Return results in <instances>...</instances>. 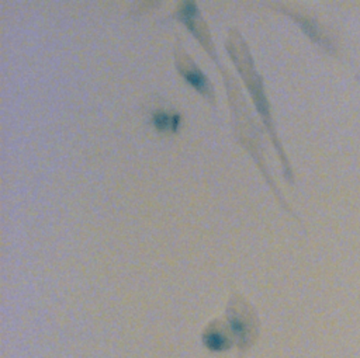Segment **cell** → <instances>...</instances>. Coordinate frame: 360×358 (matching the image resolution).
<instances>
[{
    "label": "cell",
    "mask_w": 360,
    "mask_h": 358,
    "mask_svg": "<svg viewBox=\"0 0 360 358\" xmlns=\"http://www.w3.org/2000/svg\"><path fill=\"white\" fill-rule=\"evenodd\" d=\"M174 17L195 37V39L207 51V53L211 56V59L215 60V63H217V66H218V69L222 74L226 91H228V98H229V104H231V110H232V118H233L235 136H236L238 142L245 147V150L249 152V154L252 156V159L255 160L257 167L260 168V171L264 175L267 184L271 187L273 192L277 195L278 202L288 211L287 205L284 204L283 197L278 194L277 187H276L271 175L269 174V171L266 168L263 149H262L260 129L256 126L255 121L252 119V117L249 114V110L245 107L243 95L240 94V90H239L238 84L235 83L232 76L226 70H224L222 65L218 60L217 51L214 48L210 29H208L205 21H204V18L200 13V8H198L197 3L190 1V0L180 1L177 4Z\"/></svg>",
    "instance_id": "obj_1"
},
{
    "label": "cell",
    "mask_w": 360,
    "mask_h": 358,
    "mask_svg": "<svg viewBox=\"0 0 360 358\" xmlns=\"http://www.w3.org/2000/svg\"><path fill=\"white\" fill-rule=\"evenodd\" d=\"M226 52L231 58V60L233 62V65L238 69L239 76L242 77L250 97L253 101V105L273 142V146L281 160V166H283V174L285 177V180L288 183H292V171L290 167V163L284 154V150L281 147V143L277 138L276 133V126H274V121L271 117V110H270V102L266 97V91H264V84L262 80V76L259 74V72L256 70L253 58L250 55V49L245 41V38L240 35V32L238 29H231L226 38V44H225Z\"/></svg>",
    "instance_id": "obj_2"
},
{
    "label": "cell",
    "mask_w": 360,
    "mask_h": 358,
    "mask_svg": "<svg viewBox=\"0 0 360 358\" xmlns=\"http://www.w3.org/2000/svg\"><path fill=\"white\" fill-rule=\"evenodd\" d=\"M225 323L232 334L239 357L248 352L257 341L260 326L252 305L239 293L232 292L226 309Z\"/></svg>",
    "instance_id": "obj_3"
},
{
    "label": "cell",
    "mask_w": 360,
    "mask_h": 358,
    "mask_svg": "<svg viewBox=\"0 0 360 358\" xmlns=\"http://www.w3.org/2000/svg\"><path fill=\"white\" fill-rule=\"evenodd\" d=\"M174 63L179 74L183 80L201 97H204L210 104L215 105V93L211 81L205 76V73L197 66V63L188 56L184 48L177 42L174 48Z\"/></svg>",
    "instance_id": "obj_4"
},
{
    "label": "cell",
    "mask_w": 360,
    "mask_h": 358,
    "mask_svg": "<svg viewBox=\"0 0 360 358\" xmlns=\"http://www.w3.org/2000/svg\"><path fill=\"white\" fill-rule=\"evenodd\" d=\"M201 344L212 354H222L229 351L235 343L225 320H211L201 333Z\"/></svg>",
    "instance_id": "obj_5"
},
{
    "label": "cell",
    "mask_w": 360,
    "mask_h": 358,
    "mask_svg": "<svg viewBox=\"0 0 360 358\" xmlns=\"http://www.w3.org/2000/svg\"><path fill=\"white\" fill-rule=\"evenodd\" d=\"M149 122L159 133L176 135L183 125V115L167 108H156L150 112Z\"/></svg>",
    "instance_id": "obj_6"
},
{
    "label": "cell",
    "mask_w": 360,
    "mask_h": 358,
    "mask_svg": "<svg viewBox=\"0 0 360 358\" xmlns=\"http://www.w3.org/2000/svg\"><path fill=\"white\" fill-rule=\"evenodd\" d=\"M280 10H281L283 13H285L287 15H290V17L301 27V29H302L315 44H318L319 46L325 48V49L329 51V52H333V48H332L330 41L325 37V34L319 29L318 24H316L314 20H311V18L302 15V14H298V13H291V11H288V10L284 8V7H280Z\"/></svg>",
    "instance_id": "obj_7"
}]
</instances>
